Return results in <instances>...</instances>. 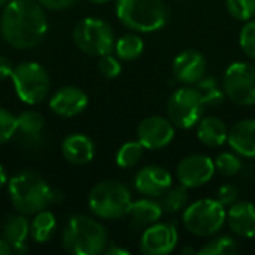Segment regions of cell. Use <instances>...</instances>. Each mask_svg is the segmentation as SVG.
Segmentation results:
<instances>
[{"instance_id": "cell-42", "label": "cell", "mask_w": 255, "mask_h": 255, "mask_svg": "<svg viewBox=\"0 0 255 255\" xmlns=\"http://www.w3.org/2000/svg\"><path fill=\"white\" fill-rule=\"evenodd\" d=\"M87 1L94 3V4H105V3H108V1H111V0H87Z\"/></svg>"}, {"instance_id": "cell-20", "label": "cell", "mask_w": 255, "mask_h": 255, "mask_svg": "<svg viewBox=\"0 0 255 255\" xmlns=\"http://www.w3.org/2000/svg\"><path fill=\"white\" fill-rule=\"evenodd\" d=\"M227 143L230 148L247 158L255 157V120H241L230 130Z\"/></svg>"}, {"instance_id": "cell-19", "label": "cell", "mask_w": 255, "mask_h": 255, "mask_svg": "<svg viewBox=\"0 0 255 255\" xmlns=\"http://www.w3.org/2000/svg\"><path fill=\"white\" fill-rule=\"evenodd\" d=\"M227 223L238 236L255 238V205L251 202H236L227 211Z\"/></svg>"}, {"instance_id": "cell-8", "label": "cell", "mask_w": 255, "mask_h": 255, "mask_svg": "<svg viewBox=\"0 0 255 255\" xmlns=\"http://www.w3.org/2000/svg\"><path fill=\"white\" fill-rule=\"evenodd\" d=\"M112 27L99 18H84L73 28V42L85 54L102 57L111 54L115 46Z\"/></svg>"}, {"instance_id": "cell-4", "label": "cell", "mask_w": 255, "mask_h": 255, "mask_svg": "<svg viewBox=\"0 0 255 255\" xmlns=\"http://www.w3.org/2000/svg\"><path fill=\"white\" fill-rule=\"evenodd\" d=\"M115 12L123 25L137 33L158 31L170 18L164 0H117Z\"/></svg>"}, {"instance_id": "cell-32", "label": "cell", "mask_w": 255, "mask_h": 255, "mask_svg": "<svg viewBox=\"0 0 255 255\" xmlns=\"http://www.w3.org/2000/svg\"><path fill=\"white\" fill-rule=\"evenodd\" d=\"M16 117L4 108H0V145L6 143L15 136Z\"/></svg>"}, {"instance_id": "cell-16", "label": "cell", "mask_w": 255, "mask_h": 255, "mask_svg": "<svg viewBox=\"0 0 255 255\" xmlns=\"http://www.w3.org/2000/svg\"><path fill=\"white\" fill-rule=\"evenodd\" d=\"M88 106V96L78 87L66 85L58 88L49 99V109L63 118H72L85 111Z\"/></svg>"}, {"instance_id": "cell-7", "label": "cell", "mask_w": 255, "mask_h": 255, "mask_svg": "<svg viewBox=\"0 0 255 255\" xmlns=\"http://www.w3.org/2000/svg\"><path fill=\"white\" fill-rule=\"evenodd\" d=\"M10 79L18 99L25 105H37L48 97L51 88L49 75L36 61H24L15 66Z\"/></svg>"}, {"instance_id": "cell-1", "label": "cell", "mask_w": 255, "mask_h": 255, "mask_svg": "<svg viewBox=\"0 0 255 255\" xmlns=\"http://www.w3.org/2000/svg\"><path fill=\"white\" fill-rule=\"evenodd\" d=\"M48 31L45 7L37 0H10L0 16L1 39L15 49L37 46Z\"/></svg>"}, {"instance_id": "cell-17", "label": "cell", "mask_w": 255, "mask_h": 255, "mask_svg": "<svg viewBox=\"0 0 255 255\" xmlns=\"http://www.w3.org/2000/svg\"><path fill=\"white\" fill-rule=\"evenodd\" d=\"M45 127V118L36 111H24L16 115V131L19 142L30 149L40 146L42 131Z\"/></svg>"}, {"instance_id": "cell-24", "label": "cell", "mask_w": 255, "mask_h": 255, "mask_svg": "<svg viewBox=\"0 0 255 255\" xmlns=\"http://www.w3.org/2000/svg\"><path fill=\"white\" fill-rule=\"evenodd\" d=\"M57 220L51 211H40L34 214L33 221L30 223V236L37 244H46L55 233Z\"/></svg>"}, {"instance_id": "cell-18", "label": "cell", "mask_w": 255, "mask_h": 255, "mask_svg": "<svg viewBox=\"0 0 255 255\" xmlns=\"http://www.w3.org/2000/svg\"><path fill=\"white\" fill-rule=\"evenodd\" d=\"M61 154L67 163L75 166H84L94 158L96 146L87 134L73 133L66 136L61 142Z\"/></svg>"}, {"instance_id": "cell-21", "label": "cell", "mask_w": 255, "mask_h": 255, "mask_svg": "<svg viewBox=\"0 0 255 255\" xmlns=\"http://www.w3.org/2000/svg\"><path fill=\"white\" fill-rule=\"evenodd\" d=\"M197 137L206 146H221L227 142L229 128L226 123L218 117H206L199 121Z\"/></svg>"}, {"instance_id": "cell-41", "label": "cell", "mask_w": 255, "mask_h": 255, "mask_svg": "<svg viewBox=\"0 0 255 255\" xmlns=\"http://www.w3.org/2000/svg\"><path fill=\"white\" fill-rule=\"evenodd\" d=\"M181 254L182 255H196L197 254V251L194 250V248H184L182 251H181Z\"/></svg>"}, {"instance_id": "cell-2", "label": "cell", "mask_w": 255, "mask_h": 255, "mask_svg": "<svg viewBox=\"0 0 255 255\" xmlns=\"http://www.w3.org/2000/svg\"><path fill=\"white\" fill-rule=\"evenodd\" d=\"M7 193L16 212L24 215H34L55 200V191L40 175L31 170L12 176L7 182Z\"/></svg>"}, {"instance_id": "cell-31", "label": "cell", "mask_w": 255, "mask_h": 255, "mask_svg": "<svg viewBox=\"0 0 255 255\" xmlns=\"http://www.w3.org/2000/svg\"><path fill=\"white\" fill-rule=\"evenodd\" d=\"M226 7L239 21H250L255 16V0H226Z\"/></svg>"}, {"instance_id": "cell-34", "label": "cell", "mask_w": 255, "mask_h": 255, "mask_svg": "<svg viewBox=\"0 0 255 255\" xmlns=\"http://www.w3.org/2000/svg\"><path fill=\"white\" fill-rule=\"evenodd\" d=\"M97 67H99V72L105 78H108V79H114V78H117L121 73L120 58H117V57H114L111 54L102 55L99 63H97Z\"/></svg>"}, {"instance_id": "cell-37", "label": "cell", "mask_w": 255, "mask_h": 255, "mask_svg": "<svg viewBox=\"0 0 255 255\" xmlns=\"http://www.w3.org/2000/svg\"><path fill=\"white\" fill-rule=\"evenodd\" d=\"M13 63L10 58H7L6 55H0V81L3 79H9L13 73Z\"/></svg>"}, {"instance_id": "cell-40", "label": "cell", "mask_w": 255, "mask_h": 255, "mask_svg": "<svg viewBox=\"0 0 255 255\" xmlns=\"http://www.w3.org/2000/svg\"><path fill=\"white\" fill-rule=\"evenodd\" d=\"M7 182H9V179H7V173H6L4 167L0 164V190H1L3 187H6V185H7Z\"/></svg>"}, {"instance_id": "cell-22", "label": "cell", "mask_w": 255, "mask_h": 255, "mask_svg": "<svg viewBox=\"0 0 255 255\" xmlns=\"http://www.w3.org/2000/svg\"><path fill=\"white\" fill-rule=\"evenodd\" d=\"M163 214L164 211L161 203L154 200V197H145L131 202L128 209V215L137 226H151L154 223H158Z\"/></svg>"}, {"instance_id": "cell-38", "label": "cell", "mask_w": 255, "mask_h": 255, "mask_svg": "<svg viewBox=\"0 0 255 255\" xmlns=\"http://www.w3.org/2000/svg\"><path fill=\"white\" fill-rule=\"evenodd\" d=\"M103 254L105 255H128L130 253H128L127 250H124V248H120V247H117V245H112V247L106 248V250L103 251Z\"/></svg>"}, {"instance_id": "cell-35", "label": "cell", "mask_w": 255, "mask_h": 255, "mask_svg": "<svg viewBox=\"0 0 255 255\" xmlns=\"http://www.w3.org/2000/svg\"><path fill=\"white\" fill-rule=\"evenodd\" d=\"M238 197H239V190L233 184H226L220 187L217 193V200L226 208H230L232 205H235L238 202Z\"/></svg>"}, {"instance_id": "cell-6", "label": "cell", "mask_w": 255, "mask_h": 255, "mask_svg": "<svg viewBox=\"0 0 255 255\" xmlns=\"http://www.w3.org/2000/svg\"><path fill=\"white\" fill-rule=\"evenodd\" d=\"M227 221V211L217 199H202L188 205L182 215L185 229L200 238L217 235Z\"/></svg>"}, {"instance_id": "cell-25", "label": "cell", "mask_w": 255, "mask_h": 255, "mask_svg": "<svg viewBox=\"0 0 255 255\" xmlns=\"http://www.w3.org/2000/svg\"><path fill=\"white\" fill-rule=\"evenodd\" d=\"M143 48H145V45H143V40L140 36H137L134 33H127V34L121 36L118 40H115L114 51L120 60L133 61L142 55Z\"/></svg>"}, {"instance_id": "cell-11", "label": "cell", "mask_w": 255, "mask_h": 255, "mask_svg": "<svg viewBox=\"0 0 255 255\" xmlns=\"http://www.w3.org/2000/svg\"><path fill=\"white\" fill-rule=\"evenodd\" d=\"M215 163L211 157L203 154H193L181 160L176 167L179 184L187 188H197L208 184L215 173Z\"/></svg>"}, {"instance_id": "cell-15", "label": "cell", "mask_w": 255, "mask_h": 255, "mask_svg": "<svg viewBox=\"0 0 255 255\" xmlns=\"http://www.w3.org/2000/svg\"><path fill=\"white\" fill-rule=\"evenodd\" d=\"M173 185L170 172L161 166H145L134 176V188L146 197H161Z\"/></svg>"}, {"instance_id": "cell-9", "label": "cell", "mask_w": 255, "mask_h": 255, "mask_svg": "<svg viewBox=\"0 0 255 255\" xmlns=\"http://www.w3.org/2000/svg\"><path fill=\"white\" fill-rule=\"evenodd\" d=\"M205 103L196 87H181L172 93L167 102V115L175 127L191 128L202 120Z\"/></svg>"}, {"instance_id": "cell-29", "label": "cell", "mask_w": 255, "mask_h": 255, "mask_svg": "<svg viewBox=\"0 0 255 255\" xmlns=\"http://www.w3.org/2000/svg\"><path fill=\"white\" fill-rule=\"evenodd\" d=\"M236 253L238 242L232 236H218L197 251V254L200 255H235Z\"/></svg>"}, {"instance_id": "cell-30", "label": "cell", "mask_w": 255, "mask_h": 255, "mask_svg": "<svg viewBox=\"0 0 255 255\" xmlns=\"http://www.w3.org/2000/svg\"><path fill=\"white\" fill-rule=\"evenodd\" d=\"M215 169L226 176H235L242 170V160L236 152H221L214 160Z\"/></svg>"}, {"instance_id": "cell-33", "label": "cell", "mask_w": 255, "mask_h": 255, "mask_svg": "<svg viewBox=\"0 0 255 255\" xmlns=\"http://www.w3.org/2000/svg\"><path fill=\"white\" fill-rule=\"evenodd\" d=\"M239 43L248 57L255 58V19L247 21V24L242 27L239 34Z\"/></svg>"}, {"instance_id": "cell-10", "label": "cell", "mask_w": 255, "mask_h": 255, "mask_svg": "<svg viewBox=\"0 0 255 255\" xmlns=\"http://www.w3.org/2000/svg\"><path fill=\"white\" fill-rule=\"evenodd\" d=\"M226 96L239 106L255 105V66L247 61L232 63L224 73Z\"/></svg>"}, {"instance_id": "cell-39", "label": "cell", "mask_w": 255, "mask_h": 255, "mask_svg": "<svg viewBox=\"0 0 255 255\" xmlns=\"http://www.w3.org/2000/svg\"><path fill=\"white\" fill-rule=\"evenodd\" d=\"M13 253L12 245L6 239H0V255H10Z\"/></svg>"}, {"instance_id": "cell-43", "label": "cell", "mask_w": 255, "mask_h": 255, "mask_svg": "<svg viewBox=\"0 0 255 255\" xmlns=\"http://www.w3.org/2000/svg\"><path fill=\"white\" fill-rule=\"evenodd\" d=\"M9 1H10V0H0V7H4Z\"/></svg>"}, {"instance_id": "cell-36", "label": "cell", "mask_w": 255, "mask_h": 255, "mask_svg": "<svg viewBox=\"0 0 255 255\" xmlns=\"http://www.w3.org/2000/svg\"><path fill=\"white\" fill-rule=\"evenodd\" d=\"M45 9H49V10H64V9H69L72 7L76 0H37Z\"/></svg>"}, {"instance_id": "cell-14", "label": "cell", "mask_w": 255, "mask_h": 255, "mask_svg": "<svg viewBox=\"0 0 255 255\" xmlns=\"http://www.w3.org/2000/svg\"><path fill=\"white\" fill-rule=\"evenodd\" d=\"M206 70H208L206 58L203 57L202 52L196 49L181 51L175 57L172 64V72L175 79L184 85L197 84L206 75Z\"/></svg>"}, {"instance_id": "cell-23", "label": "cell", "mask_w": 255, "mask_h": 255, "mask_svg": "<svg viewBox=\"0 0 255 255\" xmlns=\"http://www.w3.org/2000/svg\"><path fill=\"white\" fill-rule=\"evenodd\" d=\"M30 235V223L27 221L24 214L10 215L3 224V239H6L13 251L22 245H25V239Z\"/></svg>"}, {"instance_id": "cell-26", "label": "cell", "mask_w": 255, "mask_h": 255, "mask_svg": "<svg viewBox=\"0 0 255 255\" xmlns=\"http://www.w3.org/2000/svg\"><path fill=\"white\" fill-rule=\"evenodd\" d=\"M196 88L205 103V106H218L226 100V91L224 87L220 85L217 78L214 76H203L197 84Z\"/></svg>"}, {"instance_id": "cell-3", "label": "cell", "mask_w": 255, "mask_h": 255, "mask_svg": "<svg viewBox=\"0 0 255 255\" xmlns=\"http://www.w3.org/2000/svg\"><path fill=\"white\" fill-rule=\"evenodd\" d=\"M61 244L69 254L99 255L108 247V233L97 220L75 215L63 229Z\"/></svg>"}, {"instance_id": "cell-27", "label": "cell", "mask_w": 255, "mask_h": 255, "mask_svg": "<svg viewBox=\"0 0 255 255\" xmlns=\"http://www.w3.org/2000/svg\"><path fill=\"white\" fill-rule=\"evenodd\" d=\"M188 188L181 185H172L163 196H161V206L166 214H176L187 208L188 205Z\"/></svg>"}, {"instance_id": "cell-5", "label": "cell", "mask_w": 255, "mask_h": 255, "mask_svg": "<svg viewBox=\"0 0 255 255\" xmlns=\"http://www.w3.org/2000/svg\"><path fill=\"white\" fill-rule=\"evenodd\" d=\"M131 202L128 188L118 181L99 182L88 196L90 211L102 220H118L128 215Z\"/></svg>"}, {"instance_id": "cell-12", "label": "cell", "mask_w": 255, "mask_h": 255, "mask_svg": "<svg viewBox=\"0 0 255 255\" xmlns=\"http://www.w3.org/2000/svg\"><path fill=\"white\" fill-rule=\"evenodd\" d=\"M137 140L145 149H163L175 137V126L169 118L152 115L137 126Z\"/></svg>"}, {"instance_id": "cell-13", "label": "cell", "mask_w": 255, "mask_h": 255, "mask_svg": "<svg viewBox=\"0 0 255 255\" xmlns=\"http://www.w3.org/2000/svg\"><path fill=\"white\" fill-rule=\"evenodd\" d=\"M178 230L169 223H154L142 233L140 251L145 255H166L178 244Z\"/></svg>"}, {"instance_id": "cell-28", "label": "cell", "mask_w": 255, "mask_h": 255, "mask_svg": "<svg viewBox=\"0 0 255 255\" xmlns=\"http://www.w3.org/2000/svg\"><path fill=\"white\" fill-rule=\"evenodd\" d=\"M143 145L139 140H130L126 142L124 145L120 146L115 161L121 169H131L136 164H139V161L143 157Z\"/></svg>"}]
</instances>
